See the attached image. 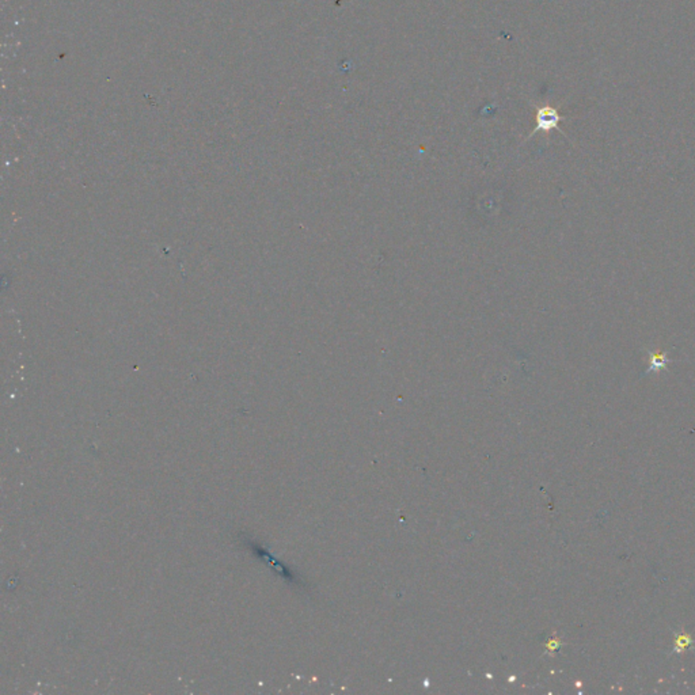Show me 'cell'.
<instances>
[{
    "label": "cell",
    "mask_w": 695,
    "mask_h": 695,
    "mask_svg": "<svg viewBox=\"0 0 695 695\" xmlns=\"http://www.w3.org/2000/svg\"><path fill=\"white\" fill-rule=\"evenodd\" d=\"M564 117L553 106H540L536 109L535 116V129L531 136L536 132H550L553 129H560V122Z\"/></svg>",
    "instance_id": "cell-1"
},
{
    "label": "cell",
    "mask_w": 695,
    "mask_h": 695,
    "mask_svg": "<svg viewBox=\"0 0 695 695\" xmlns=\"http://www.w3.org/2000/svg\"><path fill=\"white\" fill-rule=\"evenodd\" d=\"M671 363V357L667 352L661 350H648V369L645 371V375L649 374H659L661 371H667L668 364Z\"/></svg>",
    "instance_id": "cell-2"
}]
</instances>
